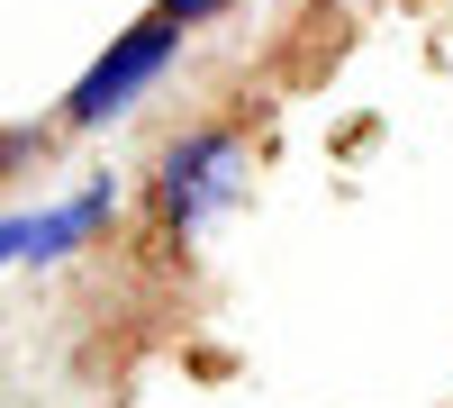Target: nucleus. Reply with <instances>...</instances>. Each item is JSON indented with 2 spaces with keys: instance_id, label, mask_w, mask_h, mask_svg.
<instances>
[{
  "instance_id": "2",
  "label": "nucleus",
  "mask_w": 453,
  "mask_h": 408,
  "mask_svg": "<svg viewBox=\"0 0 453 408\" xmlns=\"http://www.w3.org/2000/svg\"><path fill=\"white\" fill-rule=\"evenodd\" d=\"M181 36H191V27H173L164 10H145L136 27H119V36H109V46L82 64V82L64 91V109H55V119H64L73 136H91V127H109V119H127V109L155 91L164 73H173Z\"/></svg>"
},
{
  "instance_id": "1",
  "label": "nucleus",
  "mask_w": 453,
  "mask_h": 408,
  "mask_svg": "<svg viewBox=\"0 0 453 408\" xmlns=\"http://www.w3.org/2000/svg\"><path fill=\"white\" fill-rule=\"evenodd\" d=\"M245 173H254V145L236 119H200V127H181L155 173H145V218H155V236L164 245H191L209 218H226L245 200Z\"/></svg>"
},
{
  "instance_id": "4",
  "label": "nucleus",
  "mask_w": 453,
  "mask_h": 408,
  "mask_svg": "<svg viewBox=\"0 0 453 408\" xmlns=\"http://www.w3.org/2000/svg\"><path fill=\"white\" fill-rule=\"evenodd\" d=\"M155 10L173 19V27H209V19H226L236 0H155Z\"/></svg>"
},
{
  "instance_id": "3",
  "label": "nucleus",
  "mask_w": 453,
  "mask_h": 408,
  "mask_svg": "<svg viewBox=\"0 0 453 408\" xmlns=\"http://www.w3.org/2000/svg\"><path fill=\"white\" fill-rule=\"evenodd\" d=\"M119 209H127V191L109 173H91L82 191H64L46 209H10L0 218V264L10 273H55V264H73L82 245H100L109 227H119Z\"/></svg>"
}]
</instances>
